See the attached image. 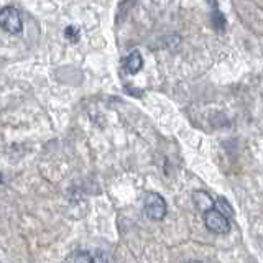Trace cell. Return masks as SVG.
I'll use <instances>...</instances> for the list:
<instances>
[{
	"label": "cell",
	"instance_id": "9c48e42d",
	"mask_svg": "<svg viewBox=\"0 0 263 263\" xmlns=\"http://www.w3.org/2000/svg\"><path fill=\"white\" fill-rule=\"evenodd\" d=\"M92 258H94V263H115L114 257L109 253V252H105V250H99L92 255Z\"/></svg>",
	"mask_w": 263,
	"mask_h": 263
},
{
	"label": "cell",
	"instance_id": "7a4b0ae2",
	"mask_svg": "<svg viewBox=\"0 0 263 263\" xmlns=\"http://www.w3.org/2000/svg\"><path fill=\"white\" fill-rule=\"evenodd\" d=\"M143 208L146 217L152 220H161L166 216V201L158 193H146Z\"/></svg>",
	"mask_w": 263,
	"mask_h": 263
},
{
	"label": "cell",
	"instance_id": "8fae6325",
	"mask_svg": "<svg viewBox=\"0 0 263 263\" xmlns=\"http://www.w3.org/2000/svg\"><path fill=\"white\" fill-rule=\"evenodd\" d=\"M189 263H199V261H189Z\"/></svg>",
	"mask_w": 263,
	"mask_h": 263
},
{
	"label": "cell",
	"instance_id": "8992f818",
	"mask_svg": "<svg viewBox=\"0 0 263 263\" xmlns=\"http://www.w3.org/2000/svg\"><path fill=\"white\" fill-rule=\"evenodd\" d=\"M66 263H94V258L86 250H76L66 258Z\"/></svg>",
	"mask_w": 263,
	"mask_h": 263
},
{
	"label": "cell",
	"instance_id": "3957f363",
	"mask_svg": "<svg viewBox=\"0 0 263 263\" xmlns=\"http://www.w3.org/2000/svg\"><path fill=\"white\" fill-rule=\"evenodd\" d=\"M204 224L214 234H227L230 230L229 219L216 209L204 212Z\"/></svg>",
	"mask_w": 263,
	"mask_h": 263
},
{
	"label": "cell",
	"instance_id": "ba28073f",
	"mask_svg": "<svg viewBox=\"0 0 263 263\" xmlns=\"http://www.w3.org/2000/svg\"><path fill=\"white\" fill-rule=\"evenodd\" d=\"M64 36L68 38L71 43H78L81 38V30L76 27V25H69V27H66V30H64Z\"/></svg>",
	"mask_w": 263,
	"mask_h": 263
},
{
	"label": "cell",
	"instance_id": "6da1fadb",
	"mask_svg": "<svg viewBox=\"0 0 263 263\" xmlns=\"http://www.w3.org/2000/svg\"><path fill=\"white\" fill-rule=\"evenodd\" d=\"M0 28L5 30L10 35H18L23 30L22 15L12 5H5L0 8Z\"/></svg>",
	"mask_w": 263,
	"mask_h": 263
},
{
	"label": "cell",
	"instance_id": "7c38bea8",
	"mask_svg": "<svg viewBox=\"0 0 263 263\" xmlns=\"http://www.w3.org/2000/svg\"><path fill=\"white\" fill-rule=\"evenodd\" d=\"M0 183H2V176H0Z\"/></svg>",
	"mask_w": 263,
	"mask_h": 263
},
{
	"label": "cell",
	"instance_id": "5b68a950",
	"mask_svg": "<svg viewBox=\"0 0 263 263\" xmlns=\"http://www.w3.org/2000/svg\"><path fill=\"white\" fill-rule=\"evenodd\" d=\"M193 201H194L196 208L202 212H208V211L214 209V202H216L208 193H204V191H196L193 194Z\"/></svg>",
	"mask_w": 263,
	"mask_h": 263
},
{
	"label": "cell",
	"instance_id": "30bf717a",
	"mask_svg": "<svg viewBox=\"0 0 263 263\" xmlns=\"http://www.w3.org/2000/svg\"><path fill=\"white\" fill-rule=\"evenodd\" d=\"M214 209L219 211L220 214H224L226 217H227V214H229V216L232 214V209H230V205L224 199H217L216 202H214Z\"/></svg>",
	"mask_w": 263,
	"mask_h": 263
},
{
	"label": "cell",
	"instance_id": "52a82bcc",
	"mask_svg": "<svg viewBox=\"0 0 263 263\" xmlns=\"http://www.w3.org/2000/svg\"><path fill=\"white\" fill-rule=\"evenodd\" d=\"M212 25H214V28H216L217 31H224L226 30L227 20H226L224 13H222L220 10H214L212 12Z\"/></svg>",
	"mask_w": 263,
	"mask_h": 263
},
{
	"label": "cell",
	"instance_id": "277c9868",
	"mask_svg": "<svg viewBox=\"0 0 263 263\" xmlns=\"http://www.w3.org/2000/svg\"><path fill=\"white\" fill-rule=\"evenodd\" d=\"M143 66V58L138 51H132L125 60H123V69L128 74H137Z\"/></svg>",
	"mask_w": 263,
	"mask_h": 263
}]
</instances>
